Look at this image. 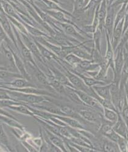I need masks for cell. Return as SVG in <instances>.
Returning a JSON list of instances; mask_svg holds the SVG:
<instances>
[{
	"instance_id": "10",
	"label": "cell",
	"mask_w": 128,
	"mask_h": 152,
	"mask_svg": "<svg viewBox=\"0 0 128 152\" xmlns=\"http://www.w3.org/2000/svg\"><path fill=\"white\" fill-rule=\"evenodd\" d=\"M112 128L117 134L128 139V128L120 113L118 120L113 125Z\"/></svg>"
},
{
	"instance_id": "21",
	"label": "cell",
	"mask_w": 128,
	"mask_h": 152,
	"mask_svg": "<svg viewBox=\"0 0 128 152\" xmlns=\"http://www.w3.org/2000/svg\"><path fill=\"white\" fill-rule=\"evenodd\" d=\"M10 109H11L12 110L16 111L17 112H19L21 114H23L27 115H30V116H34L33 113L32 112L28 107V106H26L23 104H21L18 105H14L9 107Z\"/></svg>"
},
{
	"instance_id": "9",
	"label": "cell",
	"mask_w": 128,
	"mask_h": 152,
	"mask_svg": "<svg viewBox=\"0 0 128 152\" xmlns=\"http://www.w3.org/2000/svg\"><path fill=\"white\" fill-rule=\"evenodd\" d=\"M56 25H59L60 27H61L62 29L67 34L78 40H84V37L79 33L73 25L67 23H60L56 21Z\"/></svg>"
},
{
	"instance_id": "1",
	"label": "cell",
	"mask_w": 128,
	"mask_h": 152,
	"mask_svg": "<svg viewBox=\"0 0 128 152\" xmlns=\"http://www.w3.org/2000/svg\"><path fill=\"white\" fill-rule=\"evenodd\" d=\"M7 92L12 98H14L15 100L21 102L36 104H40L45 102H51L49 98L45 95L25 94L15 91H7Z\"/></svg>"
},
{
	"instance_id": "20",
	"label": "cell",
	"mask_w": 128,
	"mask_h": 152,
	"mask_svg": "<svg viewBox=\"0 0 128 152\" xmlns=\"http://www.w3.org/2000/svg\"><path fill=\"white\" fill-rule=\"evenodd\" d=\"M60 110H61V111L63 113L64 115L66 116H68V117H71L73 118H82L81 115L79 114V113H77L75 111H74L72 107L68 106H66V105H62L59 106Z\"/></svg>"
},
{
	"instance_id": "14",
	"label": "cell",
	"mask_w": 128,
	"mask_h": 152,
	"mask_svg": "<svg viewBox=\"0 0 128 152\" xmlns=\"http://www.w3.org/2000/svg\"><path fill=\"white\" fill-rule=\"evenodd\" d=\"M128 80V53L124 48V64L121 73L120 86H124Z\"/></svg>"
},
{
	"instance_id": "13",
	"label": "cell",
	"mask_w": 128,
	"mask_h": 152,
	"mask_svg": "<svg viewBox=\"0 0 128 152\" xmlns=\"http://www.w3.org/2000/svg\"><path fill=\"white\" fill-rule=\"evenodd\" d=\"M56 116L61 120L62 122L65 123L67 126H70L71 128H75L77 129H85L84 126L77 120L76 118H74L71 117L66 116V115H56Z\"/></svg>"
},
{
	"instance_id": "18",
	"label": "cell",
	"mask_w": 128,
	"mask_h": 152,
	"mask_svg": "<svg viewBox=\"0 0 128 152\" xmlns=\"http://www.w3.org/2000/svg\"><path fill=\"white\" fill-rule=\"evenodd\" d=\"M85 42H84V43ZM83 43V44H84ZM82 44V45H83ZM80 46H78L76 47L75 49L74 50L72 53H73L74 55H75L79 58H81L82 60H89V61H92L93 60V55L86 50H85L82 48H80Z\"/></svg>"
},
{
	"instance_id": "36",
	"label": "cell",
	"mask_w": 128,
	"mask_h": 152,
	"mask_svg": "<svg viewBox=\"0 0 128 152\" xmlns=\"http://www.w3.org/2000/svg\"><path fill=\"white\" fill-rule=\"evenodd\" d=\"M124 21H123V34L124 32V31L126 30V29L128 28V13H126L124 18Z\"/></svg>"
},
{
	"instance_id": "32",
	"label": "cell",
	"mask_w": 128,
	"mask_h": 152,
	"mask_svg": "<svg viewBox=\"0 0 128 152\" xmlns=\"http://www.w3.org/2000/svg\"><path fill=\"white\" fill-rule=\"evenodd\" d=\"M127 42H128V28L126 29V30L123 34L120 42L117 47H124V46L125 45L126 43H127Z\"/></svg>"
},
{
	"instance_id": "37",
	"label": "cell",
	"mask_w": 128,
	"mask_h": 152,
	"mask_svg": "<svg viewBox=\"0 0 128 152\" xmlns=\"http://www.w3.org/2000/svg\"><path fill=\"white\" fill-rule=\"evenodd\" d=\"M0 115H5V116H7V117H9L15 118V117L12 115L9 114L7 111H6L5 110H4L3 109V107H0Z\"/></svg>"
},
{
	"instance_id": "25",
	"label": "cell",
	"mask_w": 128,
	"mask_h": 152,
	"mask_svg": "<svg viewBox=\"0 0 128 152\" xmlns=\"http://www.w3.org/2000/svg\"><path fill=\"white\" fill-rule=\"evenodd\" d=\"M65 59L72 66H78L79 64L81 62V61L82 60L75 55H74L73 53H70L65 58Z\"/></svg>"
},
{
	"instance_id": "8",
	"label": "cell",
	"mask_w": 128,
	"mask_h": 152,
	"mask_svg": "<svg viewBox=\"0 0 128 152\" xmlns=\"http://www.w3.org/2000/svg\"><path fill=\"white\" fill-rule=\"evenodd\" d=\"M9 48L11 50L13 55L14 57V60H15V66L17 67V69H18L19 73L23 76V77L29 81H30V76L29 75L28 73L26 71V68L25 64L23 63L22 59H21V58L17 55V53H15L14 51H13L12 47H10L9 45H7Z\"/></svg>"
},
{
	"instance_id": "16",
	"label": "cell",
	"mask_w": 128,
	"mask_h": 152,
	"mask_svg": "<svg viewBox=\"0 0 128 152\" xmlns=\"http://www.w3.org/2000/svg\"><path fill=\"white\" fill-rule=\"evenodd\" d=\"M34 40V42H36V45L41 53V56L44 57V59H47L48 60H51V59H57V56H56V55L55 53H53L52 51H51L49 50H48L47 47H45L44 45H43L42 44H41L40 43H39V42H37V40L33 39Z\"/></svg>"
},
{
	"instance_id": "29",
	"label": "cell",
	"mask_w": 128,
	"mask_h": 152,
	"mask_svg": "<svg viewBox=\"0 0 128 152\" xmlns=\"http://www.w3.org/2000/svg\"><path fill=\"white\" fill-rule=\"evenodd\" d=\"M21 104H23V102H18L14 100H0V107H10L14 105H18Z\"/></svg>"
},
{
	"instance_id": "7",
	"label": "cell",
	"mask_w": 128,
	"mask_h": 152,
	"mask_svg": "<svg viewBox=\"0 0 128 152\" xmlns=\"http://www.w3.org/2000/svg\"><path fill=\"white\" fill-rule=\"evenodd\" d=\"M111 84L104 85H97L92 87V89L99 97L102 99L111 100ZM112 101V100H111Z\"/></svg>"
},
{
	"instance_id": "42",
	"label": "cell",
	"mask_w": 128,
	"mask_h": 152,
	"mask_svg": "<svg viewBox=\"0 0 128 152\" xmlns=\"http://www.w3.org/2000/svg\"><path fill=\"white\" fill-rule=\"evenodd\" d=\"M0 70H6V69L4 68V67H1V66H0Z\"/></svg>"
},
{
	"instance_id": "26",
	"label": "cell",
	"mask_w": 128,
	"mask_h": 152,
	"mask_svg": "<svg viewBox=\"0 0 128 152\" xmlns=\"http://www.w3.org/2000/svg\"><path fill=\"white\" fill-rule=\"evenodd\" d=\"M120 114L128 127V103L126 100V99L124 100Z\"/></svg>"
},
{
	"instance_id": "40",
	"label": "cell",
	"mask_w": 128,
	"mask_h": 152,
	"mask_svg": "<svg viewBox=\"0 0 128 152\" xmlns=\"http://www.w3.org/2000/svg\"><path fill=\"white\" fill-rule=\"evenodd\" d=\"M4 41V39H3V38L0 37V47H1V45H2V43H3Z\"/></svg>"
},
{
	"instance_id": "41",
	"label": "cell",
	"mask_w": 128,
	"mask_h": 152,
	"mask_svg": "<svg viewBox=\"0 0 128 152\" xmlns=\"http://www.w3.org/2000/svg\"><path fill=\"white\" fill-rule=\"evenodd\" d=\"M50 1H54V2H55V3H57V4H60V3L59 1V0H50Z\"/></svg>"
},
{
	"instance_id": "4",
	"label": "cell",
	"mask_w": 128,
	"mask_h": 152,
	"mask_svg": "<svg viewBox=\"0 0 128 152\" xmlns=\"http://www.w3.org/2000/svg\"><path fill=\"white\" fill-rule=\"evenodd\" d=\"M20 34V36L21 37V39L23 41V42L25 43V45H26V47L29 48V50L31 51V53L37 59L39 60V61H40L41 62H44V58L41 55V53L36 45V42H34V40H32V39L29 38L28 37V35H26L25 34L23 33H21Z\"/></svg>"
},
{
	"instance_id": "3",
	"label": "cell",
	"mask_w": 128,
	"mask_h": 152,
	"mask_svg": "<svg viewBox=\"0 0 128 152\" xmlns=\"http://www.w3.org/2000/svg\"><path fill=\"white\" fill-rule=\"evenodd\" d=\"M115 7L112 6H108L107 9V14L105 18L104 21V28L105 30V32L108 34L111 40L113 31L114 29V21H115Z\"/></svg>"
},
{
	"instance_id": "27",
	"label": "cell",
	"mask_w": 128,
	"mask_h": 152,
	"mask_svg": "<svg viewBox=\"0 0 128 152\" xmlns=\"http://www.w3.org/2000/svg\"><path fill=\"white\" fill-rule=\"evenodd\" d=\"M85 4L84 0H75L74 3V12L79 14L85 10Z\"/></svg>"
},
{
	"instance_id": "5",
	"label": "cell",
	"mask_w": 128,
	"mask_h": 152,
	"mask_svg": "<svg viewBox=\"0 0 128 152\" xmlns=\"http://www.w3.org/2000/svg\"><path fill=\"white\" fill-rule=\"evenodd\" d=\"M97 111H92L89 110H81L79 111L78 113L81 117L89 122L96 124H101L102 122V117L101 114L100 113L96 112Z\"/></svg>"
},
{
	"instance_id": "34",
	"label": "cell",
	"mask_w": 128,
	"mask_h": 152,
	"mask_svg": "<svg viewBox=\"0 0 128 152\" xmlns=\"http://www.w3.org/2000/svg\"><path fill=\"white\" fill-rule=\"evenodd\" d=\"M0 100H14V99L9 94L7 90L0 89Z\"/></svg>"
},
{
	"instance_id": "28",
	"label": "cell",
	"mask_w": 128,
	"mask_h": 152,
	"mask_svg": "<svg viewBox=\"0 0 128 152\" xmlns=\"http://www.w3.org/2000/svg\"><path fill=\"white\" fill-rule=\"evenodd\" d=\"M127 142H128L127 139H126L120 136L119 139L116 142L120 151H123V152L127 151Z\"/></svg>"
},
{
	"instance_id": "31",
	"label": "cell",
	"mask_w": 128,
	"mask_h": 152,
	"mask_svg": "<svg viewBox=\"0 0 128 152\" xmlns=\"http://www.w3.org/2000/svg\"><path fill=\"white\" fill-rule=\"evenodd\" d=\"M0 141L6 145H8L9 140L6 134L5 133L2 125L0 124Z\"/></svg>"
},
{
	"instance_id": "33",
	"label": "cell",
	"mask_w": 128,
	"mask_h": 152,
	"mask_svg": "<svg viewBox=\"0 0 128 152\" xmlns=\"http://www.w3.org/2000/svg\"><path fill=\"white\" fill-rule=\"evenodd\" d=\"M0 37L3 38L8 45H10V41L11 40H10V39L8 37L7 35L6 34V32L4 31L1 23H0Z\"/></svg>"
},
{
	"instance_id": "43",
	"label": "cell",
	"mask_w": 128,
	"mask_h": 152,
	"mask_svg": "<svg viewBox=\"0 0 128 152\" xmlns=\"http://www.w3.org/2000/svg\"><path fill=\"white\" fill-rule=\"evenodd\" d=\"M127 151H128V142H127Z\"/></svg>"
},
{
	"instance_id": "19",
	"label": "cell",
	"mask_w": 128,
	"mask_h": 152,
	"mask_svg": "<svg viewBox=\"0 0 128 152\" xmlns=\"http://www.w3.org/2000/svg\"><path fill=\"white\" fill-rule=\"evenodd\" d=\"M127 8H128V3L123 4L121 6L120 9L119 10L118 12L115 14V21H114V27L124 18V17L127 13Z\"/></svg>"
},
{
	"instance_id": "38",
	"label": "cell",
	"mask_w": 128,
	"mask_h": 152,
	"mask_svg": "<svg viewBox=\"0 0 128 152\" xmlns=\"http://www.w3.org/2000/svg\"><path fill=\"white\" fill-rule=\"evenodd\" d=\"M115 1V0H105L106 3H107V6H111V4Z\"/></svg>"
},
{
	"instance_id": "17",
	"label": "cell",
	"mask_w": 128,
	"mask_h": 152,
	"mask_svg": "<svg viewBox=\"0 0 128 152\" xmlns=\"http://www.w3.org/2000/svg\"><path fill=\"white\" fill-rule=\"evenodd\" d=\"M119 113H120L111 109L104 108V112H103L104 118L105 119V120L108 121L114 124L117 121V120H118Z\"/></svg>"
},
{
	"instance_id": "35",
	"label": "cell",
	"mask_w": 128,
	"mask_h": 152,
	"mask_svg": "<svg viewBox=\"0 0 128 152\" xmlns=\"http://www.w3.org/2000/svg\"><path fill=\"white\" fill-rule=\"evenodd\" d=\"M124 3H128V0H115V1L111 4L113 7H116L118 6L122 5Z\"/></svg>"
},
{
	"instance_id": "24",
	"label": "cell",
	"mask_w": 128,
	"mask_h": 152,
	"mask_svg": "<svg viewBox=\"0 0 128 152\" xmlns=\"http://www.w3.org/2000/svg\"><path fill=\"white\" fill-rule=\"evenodd\" d=\"M101 31L97 28V30L95 31L94 32L93 35V39H94V44L95 47V50L98 51L100 53H101V45H100V42H101Z\"/></svg>"
},
{
	"instance_id": "22",
	"label": "cell",
	"mask_w": 128,
	"mask_h": 152,
	"mask_svg": "<svg viewBox=\"0 0 128 152\" xmlns=\"http://www.w3.org/2000/svg\"><path fill=\"white\" fill-rule=\"evenodd\" d=\"M0 78H24L20 73H15L9 72L7 70H0Z\"/></svg>"
},
{
	"instance_id": "2",
	"label": "cell",
	"mask_w": 128,
	"mask_h": 152,
	"mask_svg": "<svg viewBox=\"0 0 128 152\" xmlns=\"http://www.w3.org/2000/svg\"><path fill=\"white\" fill-rule=\"evenodd\" d=\"M0 23H1L8 37L10 39V40H11V42L14 45V47H15V48L18 50V47L17 45V43L16 38L13 31L12 24L11 23H10V21L7 16L5 14V12H0Z\"/></svg>"
},
{
	"instance_id": "23",
	"label": "cell",
	"mask_w": 128,
	"mask_h": 152,
	"mask_svg": "<svg viewBox=\"0 0 128 152\" xmlns=\"http://www.w3.org/2000/svg\"><path fill=\"white\" fill-rule=\"evenodd\" d=\"M103 148L105 151H120L117 144L109 139L104 142Z\"/></svg>"
},
{
	"instance_id": "30",
	"label": "cell",
	"mask_w": 128,
	"mask_h": 152,
	"mask_svg": "<svg viewBox=\"0 0 128 152\" xmlns=\"http://www.w3.org/2000/svg\"><path fill=\"white\" fill-rule=\"evenodd\" d=\"M104 136L105 137L108 139H109L110 140H112L115 143L117 142V141H118V140L120 137V136L119 134H117L113 129L111 130L109 133L105 134Z\"/></svg>"
},
{
	"instance_id": "15",
	"label": "cell",
	"mask_w": 128,
	"mask_h": 152,
	"mask_svg": "<svg viewBox=\"0 0 128 152\" xmlns=\"http://www.w3.org/2000/svg\"><path fill=\"white\" fill-rule=\"evenodd\" d=\"M14 88H37V86L30 83V81L25 78H17L11 83H7Z\"/></svg>"
},
{
	"instance_id": "6",
	"label": "cell",
	"mask_w": 128,
	"mask_h": 152,
	"mask_svg": "<svg viewBox=\"0 0 128 152\" xmlns=\"http://www.w3.org/2000/svg\"><path fill=\"white\" fill-rule=\"evenodd\" d=\"M123 19L121 21H120V22L114 27V29H113V34H112V39L111 41V43H112L113 49L114 50V52L116 49L117 47H118V45H119L121 39L123 36V21H124Z\"/></svg>"
},
{
	"instance_id": "11",
	"label": "cell",
	"mask_w": 128,
	"mask_h": 152,
	"mask_svg": "<svg viewBox=\"0 0 128 152\" xmlns=\"http://www.w3.org/2000/svg\"><path fill=\"white\" fill-rule=\"evenodd\" d=\"M42 10L43 11H44L45 13H47L48 15H49L53 19H55V20H56L58 22L70 23L74 25L72 21L67 19L65 17L66 15L64 13H63L62 12L57 11V10H49V9H42Z\"/></svg>"
},
{
	"instance_id": "39",
	"label": "cell",
	"mask_w": 128,
	"mask_h": 152,
	"mask_svg": "<svg viewBox=\"0 0 128 152\" xmlns=\"http://www.w3.org/2000/svg\"><path fill=\"white\" fill-rule=\"evenodd\" d=\"M0 12H4L3 8V6H2V0H0Z\"/></svg>"
},
{
	"instance_id": "12",
	"label": "cell",
	"mask_w": 128,
	"mask_h": 152,
	"mask_svg": "<svg viewBox=\"0 0 128 152\" xmlns=\"http://www.w3.org/2000/svg\"><path fill=\"white\" fill-rule=\"evenodd\" d=\"M46 134L48 139L51 141V142L54 144L55 146L58 147L63 151H67L68 150L66 148V147L64 144V141L60 138V136L55 134L51 132L49 130H46Z\"/></svg>"
}]
</instances>
